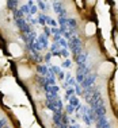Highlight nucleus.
<instances>
[{
	"label": "nucleus",
	"mask_w": 118,
	"mask_h": 128,
	"mask_svg": "<svg viewBox=\"0 0 118 128\" xmlns=\"http://www.w3.org/2000/svg\"><path fill=\"white\" fill-rule=\"evenodd\" d=\"M114 46H115V49L118 50V30L114 31Z\"/></svg>",
	"instance_id": "5"
},
{
	"label": "nucleus",
	"mask_w": 118,
	"mask_h": 128,
	"mask_svg": "<svg viewBox=\"0 0 118 128\" xmlns=\"http://www.w3.org/2000/svg\"><path fill=\"white\" fill-rule=\"evenodd\" d=\"M16 73H18L19 78L23 80V81L30 80L33 77V70H31V68L26 64H19L18 66H16Z\"/></svg>",
	"instance_id": "2"
},
{
	"label": "nucleus",
	"mask_w": 118,
	"mask_h": 128,
	"mask_svg": "<svg viewBox=\"0 0 118 128\" xmlns=\"http://www.w3.org/2000/svg\"><path fill=\"white\" fill-rule=\"evenodd\" d=\"M98 32V27H96V23L94 20H87L84 23V27H83V34H84L87 38H92L96 35Z\"/></svg>",
	"instance_id": "4"
},
{
	"label": "nucleus",
	"mask_w": 118,
	"mask_h": 128,
	"mask_svg": "<svg viewBox=\"0 0 118 128\" xmlns=\"http://www.w3.org/2000/svg\"><path fill=\"white\" fill-rule=\"evenodd\" d=\"M115 70V65L113 64L111 61H103L99 64L98 66V73L100 77H105V78H109L111 77V74L114 73Z\"/></svg>",
	"instance_id": "1"
},
{
	"label": "nucleus",
	"mask_w": 118,
	"mask_h": 128,
	"mask_svg": "<svg viewBox=\"0 0 118 128\" xmlns=\"http://www.w3.org/2000/svg\"><path fill=\"white\" fill-rule=\"evenodd\" d=\"M7 51L14 58H20L23 55V49L16 42H8V44H7Z\"/></svg>",
	"instance_id": "3"
}]
</instances>
